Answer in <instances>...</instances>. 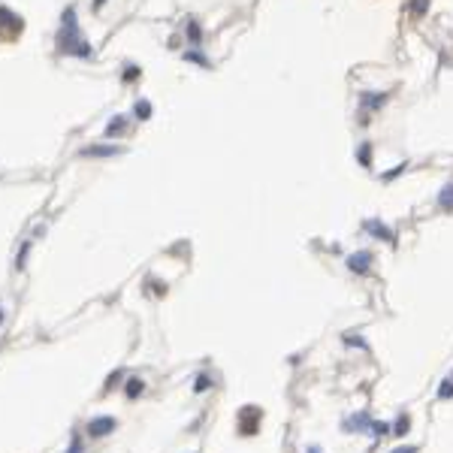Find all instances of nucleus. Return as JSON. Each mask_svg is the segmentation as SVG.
Wrapping results in <instances>:
<instances>
[{
  "instance_id": "obj_1",
  "label": "nucleus",
  "mask_w": 453,
  "mask_h": 453,
  "mask_svg": "<svg viewBox=\"0 0 453 453\" xmlns=\"http://www.w3.org/2000/svg\"><path fill=\"white\" fill-rule=\"evenodd\" d=\"M112 429H115V417H94L88 423V435L91 438H103V435H109Z\"/></svg>"
},
{
  "instance_id": "obj_2",
  "label": "nucleus",
  "mask_w": 453,
  "mask_h": 453,
  "mask_svg": "<svg viewBox=\"0 0 453 453\" xmlns=\"http://www.w3.org/2000/svg\"><path fill=\"white\" fill-rule=\"evenodd\" d=\"M372 251H356V254H351L348 257V269L351 272H366L369 266H372Z\"/></svg>"
},
{
  "instance_id": "obj_3",
  "label": "nucleus",
  "mask_w": 453,
  "mask_h": 453,
  "mask_svg": "<svg viewBox=\"0 0 453 453\" xmlns=\"http://www.w3.org/2000/svg\"><path fill=\"white\" fill-rule=\"evenodd\" d=\"M366 230L372 233V236H378V239H384V242H393V233L384 227L381 221H366Z\"/></svg>"
},
{
  "instance_id": "obj_4",
  "label": "nucleus",
  "mask_w": 453,
  "mask_h": 453,
  "mask_svg": "<svg viewBox=\"0 0 453 453\" xmlns=\"http://www.w3.org/2000/svg\"><path fill=\"white\" fill-rule=\"evenodd\" d=\"M345 429H348V432H351V429H372V420H369L366 414H356V417L345 420Z\"/></svg>"
},
{
  "instance_id": "obj_5",
  "label": "nucleus",
  "mask_w": 453,
  "mask_h": 453,
  "mask_svg": "<svg viewBox=\"0 0 453 453\" xmlns=\"http://www.w3.org/2000/svg\"><path fill=\"white\" fill-rule=\"evenodd\" d=\"M384 100H387V94H363V109H378V106H384Z\"/></svg>"
},
{
  "instance_id": "obj_6",
  "label": "nucleus",
  "mask_w": 453,
  "mask_h": 453,
  "mask_svg": "<svg viewBox=\"0 0 453 453\" xmlns=\"http://www.w3.org/2000/svg\"><path fill=\"white\" fill-rule=\"evenodd\" d=\"M438 205H441V209H453V185H444L441 187V194H438Z\"/></svg>"
},
{
  "instance_id": "obj_7",
  "label": "nucleus",
  "mask_w": 453,
  "mask_h": 453,
  "mask_svg": "<svg viewBox=\"0 0 453 453\" xmlns=\"http://www.w3.org/2000/svg\"><path fill=\"white\" fill-rule=\"evenodd\" d=\"M142 387H145V384H142L139 378H130V381H127V396H130V399H133V396H139Z\"/></svg>"
},
{
  "instance_id": "obj_8",
  "label": "nucleus",
  "mask_w": 453,
  "mask_h": 453,
  "mask_svg": "<svg viewBox=\"0 0 453 453\" xmlns=\"http://www.w3.org/2000/svg\"><path fill=\"white\" fill-rule=\"evenodd\" d=\"M372 432H375V438L390 435V426H387V423H372Z\"/></svg>"
},
{
  "instance_id": "obj_9",
  "label": "nucleus",
  "mask_w": 453,
  "mask_h": 453,
  "mask_svg": "<svg viewBox=\"0 0 453 453\" xmlns=\"http://www.w3.org/2000/svg\"><path fill=\"white\" fill-rule=\"evenodd\" d=\"M438 396H441V399L453 396V381H444V384H441V390H438Z\"/></svg>"
},
{
  "instance_id": "obj_10",
  "label": "nucleus",
  "mask_w": 453,
  "mask_h": 453,
  "mask_svg": "<svg viewBox=\"0 0 453 453\" xmlns=\"http://www.w3.org/2000/svg\"><path fill=\"white\" fill-rule=\"evenodd\" d=\"M408 432V417H399L396 420V435H405Z\"/></svg>"
},
{
  "instance_id": "obj_11",
  "label": "nucleus",
  "mask_w": 453,
  "mask_h": 453,
  "mask_svg": "<svg viewBox=\"0 0 453 453\" xmlns=\"http://www.w3.org/2000/svg\"><path fill=\"white\" fill-rule=\"evenodd\" d=\"M426 3H429V0H414V3H411V12H414V16H420V12L426 9Z\"/></svg>"
},
{
  "instance_id": "obj_12",
  "label": "nucleus",
  "mask_w": 453,
  "mask_h": 453,
  "mask_svg": "<svg viewBox=\"0 0 453 453\" xmlns=\"http://www.w3.org/2000/svg\"><path fill=\"white\" fill-rule=\"evenodd\" d=\"M194 390H197V393L209 390V378H205V375H200V378H197V387H194Z\"/></svg>"
},
{
  "instance_id": "obj_13",
  "label": "nucleus",
  "mask_w": 453,
  "mask_h": 453,
  "mask_svg": "<svg viewBox=\"0 0 453 453\" xmlns=\"http://www.w3.org/2000/svg\"><path fill=\"white\" fill-rule=\"evenodd\" d=\"M360 163H366V167H369V142L360 148Z\"/></svg>"
},
{
  "instance_id": "obj_14",
  "label": "nucleus",
  "mask_w": 453,
  "mask_h": 453,
  "mask_svg": "<svg viewBox=\"0 0 453 453\" xmlns=\"http://www.w3.org/2000/svg\"><path fill=\"white\" fill-rule=\"evenodd\" d=\"M148 112H151V106H148V103H142V106H136V115H142V118H145Z\"/></svg>"
},
{
  "instance_id": "obj_15",
  "label": "nucleus",
  "mask_w": 453,
  "mask_h": 453,
  "mask_svg": "<svg viewBox=\"0 0 453 453\" xmlns=\"http://www.w3.org/2000/svg\"><path fill=\"white\" fill-rule=\"evenodd\" d=\"M121 121H124V118H115L112 124H109V133H115V130H121V127H124V124H121Z\"/></svg>"
},
{
  "instance_id": "obj_16",
  "label": "nucleus",
  "mask_w": 453,
  "mask_h": 453,
  "mask_svg": "<svg viewBox=\"0 0 453 453\" xmlns=\"http://www.w3.org/2000/svg\"><path fill=\"white\" fill-rule=\"evenodd\" d=\"M393 453H417V447H399V450H393Z\"/></svg>"
},
{
  "instance_id": "obj_17",
  "label": "nucleus",
  "mask_w": 453,
  "mask_h": 453,
  "mask_svg": "<svg viewBox=\"0 0 453 453\" xmlns=\"http://www.w3.org/2000/svg\"><path fill=\"white\" fill-rule=\"evenodd\" d=\"M308 453H320V447H308Z\"/></svg>"
}]
</instances>
